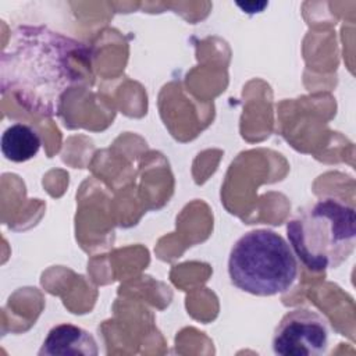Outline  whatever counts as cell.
<instances>
[{
	"instance_id": "6da1fadb",
	"label": "cell",
	"mask_w": 356,
	"mask_h": 356,
	"mask_svg": "<svg viewBox=\"0 0 356 356\" xmlns=\"http://www.w3.org/2000/svg\"><path fill=\"white\" fill-rule=\"evenodd\" d=\"M90 76L92 50L42 25L14 29L0 60L1 92L44 117L58 114L64 95Z\"/></svg>"
},
{
	"instance_id": "7a4b0ae2",
	"label": "cell",
	"mask_w": 356,
	"mask_h": 356,
	"mask_svg": "<svg viewBox=\"0 0 356 356\" xmlns=\"http://www.w3.org/2000/svg\"><path fill=\"white\" fill-rule=\"evenodd\" d=\"M286 236L296 259L310 271L339 267L356 243L353 206L324 197L303 209L286 222Z\"/></svg>"
},
{
	"instance_id": "3957f363",
	"label": "cell",
	"mask_w": 356,
	"mask_h": 356,
	"mask_svg": "<svg viewBox=\"0 0 356 356\" xmlns=\"http://www.w3.org/2000/svg\"><path fill=\"white\" fill-rule=\"evenodd\" d=\"M228 275L242 292L274 296L293 286L299 264L291 245L280 234L259 228L243 234L231 248Z\"/></svg>"
},
{
	"instance_id": "277c9868",
	"label": "cell",
	"mask_w": 356,
	"mask_h": 356,
	"mask_svg": "<svg viewBox=\"0 0 356 356\" xmlns=\"http://www.w3.org/2000/svg\"><path fill=\"white\" fill-rule=\"evenodd\" d=\"M331 330L316 310L296 307L280 320L271 346L278 356H321L328 352Z\"/></svg>"
},
{
	"instance_id": "5b68a950",
	"label": "cell",
	"mask_w": 356,
	"mask_h": 356,
	"mask_svg": "<svg viewBox=\"0 0 356 356\" xmlns=\"http://www.w3.org/2000/svg\"><path fill=\"white\" fill-rule=\"evenodd\" d=\"M97 353L95 337L70 323L54 325L39 349V356H96Z\"/></svg>"
},
{
	"instance_id": "8992f818",
	"label": "cell",
	"mask_w": 356,
	"mask_h": 356,
	"mask_svg": "<svg viewBox=\"0 0 356 356\" xmlns=\"http://www.w3.org/2000/svg\"><path fill=\"white\" fill-rule=\"evenodd\" d=\"M0 145L1 153L7 160L13 163H24L39 153L42 138L33 127L15 122L3 132Z\"/></svg>"
}]
</instances>
